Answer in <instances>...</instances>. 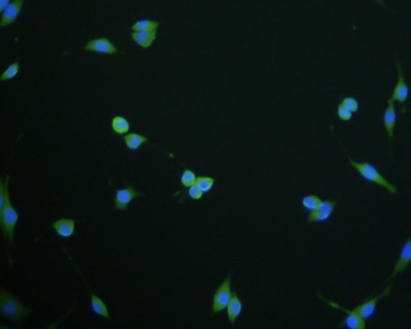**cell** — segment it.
I'll return each instance as SVG.
<instances>
[{
  "instance_id": "obj_3",
  "label": "cell",
  "mask_w": 411,
  "mask_h": 329,
  "mask_svg": "<svg viewBox=\"0 0 411 329\" xmlns=\"http://www.w3.org/2000/svg\"><path fill=\"white\" fill-rule=\"evenodd\" d=\"M19 215L15 209L11 202L6 204L5 209L0 211V223L4 234L9 239V242H13L14 233L17 226Z\"/></svg>"
},
{
  "instance_id": "obj_1",
  "label": "cell",
  "mask_w": 411,
  "mask_h": 329,
  "mask_svg": "<svg viewBox=\"0 0 411 329\" xmlns=\"http://www.w3.org/2000/svg\"><path fill=\"white\" fill-rule=\"evenodd\" d=\"M0 308L4 316L18 323H22L29 313L27 307L4 289L0 293Z\"/></svg>"
},
{
  "instance_id": "obj_12",
  "label": "cell",
  "mask_w": 411,
  "mask_h": 329,
  "mask_svg": "<svg viewBox=\"0 0 411 329\" xmlns=\"http://www.w3.org/2000/svg\"><path fill=\"white\" fill-rule=\"evenodd\" d=\"M411 259V238L409 237L407 242L403 245L402 250H401L400 255L398 258V261L396 263L392 272V275L390 278H393L396 275L399 274V273L404 271L407 268H408V264L410 263Z\"/></svg>"
},
{
  "instance_id": "obj_20",
  "label": "cell",
  "mask_w": 411,
  "mask_h": 329,
  "mask_svg": "<svg viewBox=\"0 0 411 329\" xmlns=\"http://www.w3.org/2000/svg\"><path fill=\"white\" fill-rule=\"evenodd\" d=\"M159 23L150 20H140L132 26L134 32H154L158 30Z\"/></svg>"
},
{
  "instance_id": "obj_26",
  "label": "cell",
  "mask_w": 411,
  "mask_h": 329,
  "mask_svg": "<svg viewBox=\"0 0 411 329\" xmlns=\"http://www.w3.org/2000/svg\"><path fill=\"white\" fill-rule=\"evenodd\" d=\"M341 104L346 107V109H349L351 113L357 112L359 109L358 101L356 98H352V97H347V98H344L343 101L341 102Z\"/></svg>"
},
{
  "instance_id": "obj_28",
  "label": "cell",
  "mask_w": 411,
  "mask_h": 329,
  "mask_svg": "<svg viewBox=\"0 0 411 329\" xmlns=\"http://www.w3.org/2000/svg\"><path fill=\"white\" fill-rule=\"evenodd\" d=\"M188 193H189V196H190L192 199H195V200L201 199L202 197H203V194H204V193L199 189V187L197 185H194L189 188V192H188Z\"/></svg>"
},
{
  "instance_id": "obj_5",
  "label": "cell",
  "mask_w": 411,
  "mask_h": 329,
  "mask_svg": "<svg viewBox=\"0 0 411 329\" xmlns=\"http://www.w3.org/2000/svg\"><path fill=\"white\" fill-rule=\"evenodd\" d=\"M336 204V202L332 200L321 202V205L316 210L311 211L309 214L308 223H322L328 220L334 210Z\"/></svg>"
},
{
  "instance_id": "obj_4",
  "label": "cell",
  "mask_w": 411,
  "mask_h": 329,
  "mask_svg": "<svg viewBox=\"0 0 411 329\" xmlns=\"http://www.w3.org/2000/svg\"><path fill=\"white\" fill-rule=\"evenodd\" d=\"M231 297V276H229L223 280V282L221 283L220 286H218L217 290L215 291L213 299V312H221L225 310L229 305Z\"/></svg>"
},
{
  "instance_id": "obj_11",
  "label": "cell",
  "mask_w": 411,
  "mask_h": 329,
  "mask_svg": "<svg viewBox=\"0 0 411 329\" xmlns=\"http://www.w3.org/2000/svg\"><path fill=\"white\" fill-rule=\"evenodd\" d=\"M139 195V193H137L136 191L134 190L132 187H128L125 189L117 191L116 197H115L116 208L119 210H125L132 200Z\"/></svg>"
},
{
  "instance_id": "obj_21",
  "label": "cell",
  "mask_w": 411,
  "mask_h": 329,
  "mask_svg": "<svg viewBox=\"0 0 411 329\" xmlns=\"http://www.w3.org/2000/svg\"><path fill=\"white\" fill-rule=\"evenodd\" d=\"M11 201L9 196V176L0 181V211H2L6 204Z\"/></svg>"
},
{
  "instance_id": "obj_25",
  "label": "cell",
  "mask_w": 411,
  "mask_h": 329,
  "mask_svg": "<svg viewBox=\"0 0 411 329\" xmlns=\"http://www.w3.org/2000/svg\"><path fill=\"white\" fill-rule=\"evenodd\" d=\"M20 66L19 63L17 62L12 63L11 65L9 66L8 68H6L5 72L2 74V76L0 77L1 81H7V80H11L13 77L17 76V73L19 72Z\"/></svg>"
},
{
  "instance_id": "obj_16",
  "label": "cell",
  "mask_w": 411,
  "mask_h": 329,
  "mask_svg": "<svg viewBox=\"0 0 411 329\" xmlns=\"http://www.w3.org/2000/svg\"><path fill=\"white\" fill-rule=\"evenodd\" d=\"M132 39L142 48H149L157 38V31L154 32H134Z\"/></svg>"
},
{
  "instance_id": "obj_6",
  "label": "cell",
  "mask_w": 411,
  "mask_h": 329,
  "mask_svg": "<svg viewBox=\"0 0 411 329\" xmlns=\"http://www.w3.org/2000/svg\"><path fill=\"white\" fill-rule=\"evenodd\" d=\"M327 302L328 305H331L334 309H339V310H342V311L347 314L346 318L341 324V326L344 325L348 328L352 329H364L366 327V322H365L364 319L362 318V316H360L356 310H346L345 308L341 307L340 305H337L336 303L332 302V301H327Z\"/></svg>"
},
{
  "instance_id": "obj_9",
  "label": "cell",
  "mask_w": 411,
  "mask_h": 329,
  "mask_svg": "<svg viewBox=\"0 0 411 329\" xmlns=\"http://www.w3.org/2000/svg\"><path fill=\"white\" fill-rule=\"evenodd\" d=\"M390 290H391V286H388L380 295L373 298V299H368L366 302L362 303V305H358L357 307L355 308L354 310H356L364 320L370 318L371 316H373V313L376 312V305H377L379 300L387 295Z\"/></svg>"
},
{
  "instance_id": "obj_24",
  "label": "cell",
  "mask_w": 411,
  "mask_h": 329,
  "mask_svg": "<svg viewBox=\"0 0 411 329\" xmlns=\"http://www.w3.org/2000/svg\"><path fill=\"white\" fill-rule=\"evenodd\" d=\"M180 180L181 184L185 188H191L193 186L196 185L197 177L191 169H185V171L183 172Z\"/></svg>"
},
{
  "instance_id": "obj_2",
  "label": "cell",
  "mask_w": 411,
  "mask_h": 329,
  "mask_svg": "<svg viewBox=\"0 0 411 329\" xmlns=\"http://www.w3.org/2000/svg\"><path fill=\"white\" fill-rule=\"evenodd\" d=\"M349 161L351 163V166L359 173L360 175L363 179L368 180L369 182L375 183L381 188H384L386 190L392 194L397 193V191H398L397 188L393 184L389 182L384 176H382L378 169H376L373 164H371L368 162L357 163V162L352 160L350 157H349Z\"/></svg>"
},
{
  "instance_id": "obj_14",
  "label": "cell",
  "mask_w": 411,
  "mask_h": 329,
  "mask_svg": "<svg viewBox=\"0 0 411 329\" xmlns=\"http://www.w3.org/2000/svg\"><path fill=\"white\" fill-rule=\"evenodd\" d=\"M396 112H395L394 103L393 101L389 99L388 100V105L384 113L383 117V123H384L385 128L387 130L388 138H389L390 144L392 143L393 133H394V128L396 125Z\"/></svg>"
},
{
  "instance_id": "obj_13",
  "label": "cell",
  "mask_w": 411,
  "mask_h": 329,
  "mask_svg": "<svg viewBox=\"0 0 411 329\" xmlns=\"http://www.w3.org/2000/svg\"><path fill=\"white\" fill-rule=\"evenodd\" d=\"M52 228L59 236L68 238L74 234L76 230V221L69 218H62L52 224Z\"/></svg>"
},
{
  "instance_id": "obj_23",
  "label": "cell",
  "mask_w": 411,
  "mask_h": 329,
  "mask_svg": "<svg viewBox=\"0 0 411 329\" xmlns=\"http://www.w3.org/2000/svg\"><path fill=\"white\" fill-rule=\"evenodd\" d=\"M215 183V179L210 176H199L197 178L196 185L203 193L211 190Z\"/></svg>"
},
{
  "instance_id": "obj_17",
  "label": "cell",
  "mask_w": 411,
  "mask_h": 329,
  "mask_svg": "<svg viewBox=\"0 0 411 329\" xmlns=\"http://www.w3.org/2000/svg\"><path fill=\"white\" fill-rule=\"evenodd\" d=\"M91 303H92V308L94 313L98 316H103L104 318H109V310L106 305L104 301L97 296L95 294H92L91 297Z\"/></svg>"
},
{
  "instance_id": "obj_22",
  "label": "cell",
  "mask_w": 411,
  "mask_h": 329,
  "mask_svg": "<svg viewBox=\"0 0 411 329\" xmlns=\"http://www.w3.org/2000/svg\"><path fill=\"white\" fill-rule=\"evenodd\" d=\"M321 199L316 195L311 194V195H307L305 196L302 200L303 206L305 207V209L310 210V211H313L316 210L321 204Z\"/></svg>"
},
{
  "instance_id": "obj_19",
  "label": "cell",
  "mask_w": 411,
  "mask_h": 329,
  "mask_svg": "<svg viewBox=\"0 0 411 329\" xmlns=\"http://www.w3.org/2000/svg\"><path fill=\"white\" fill-rule=\"evenodd\" d=\"M111 128L117 134H125L130 129V125L128 120L122 116H116L113 117L111 122Z\"/></svg>"
},
{
  "instance_id": "obj_10",
  "label": "cell",
  "mask_w": 411,
  "mask_h": 329,
  "mask_svg": "<svg viewBox=\"0 0 411 329\" xmlns=\"http://www.w3.org/2000/svg\"><path fill=\"white\" fill-rule=\"evenodd\" d=\"M22 5H23L22 0H16L11 2L1 16L0 27H6L12 24L19 16L20 12L22 11Z\"/></svg>"
},
{
  "instance_id": "obj_18",
  "label": "cell",
  "mask_w": 411,
  "mask_h": 329,
  "mask_svg": "<svg viewBox=\"0 0 411 329\" xmlns=\"http://www.w3.org/2000/svg\"><path fill=\"white\" fill-rule=\"evenodd\" d=\"M124 141L128 149L134 151L141 147L142 144L147 141V138L139 133H132L124 137Z\"/></svg>"
},
{
  "instance_id": "obj_8",
  "label": "cell",
  "mask_w": 411,
  "mask_h": 329,
  "mask_svg": "<svg viewBox=\"0 0 411 329\" xmlns=\"http://www.w3.org/2000/svg\"><path fill=\"white\" fill-rule=\"evenodd\" d=\"M397 65H398V80L397 82V85L393 90L392 93V98H390L391 100L398 101L400 103H404L407 99H408V87L406 84L405 79L403 77V70H402V67H401L400 62L398 61L397 62Z\"/></svg>"
},
{
  "instance_id": "obj_15",
  "label": "cell",
  "mask_w": 411,
  "mask_h": 329,
  "mask_svg": "<svg viewBox=\"0 0 411 329\" xmlns=\"http://www.w3.org/2000/svg\"><path fill=\"white\" fill-rule=\"evenodd\" d=\"M227 311H228V318L231 323H234L241 314L242 303L235 293L232 294L231 299L227 306Z\"/></svg>"
},
{
  "instance_id": "obj_7",
  "label": "cell",
  "mask_w": 411,
  "mask_h": 329,
  "mask_svg": "<svg viewBox=\"0 0 411 329\" xmlns=\"http://www.w3.org/2000/svg\"><path fill=\"white\" fill-rule=\"evenodd\" d=\"M85 50L89 52L104 53V54H115L118 52L117 47L108 38H98L89 41L86 44Z\"/></svg>"
},
{
  "instance_id": "obj_27",
  "label": "cell",
  "mask_w": 411,
  "mask_h": 329,
  "mask_svg": "<svg viewBox=\"0 0 411 329\" xmlns=\"http://www.w3.org/2000/svg\"><path fill=\"white\" fill-rule=\"evenodd\" d=\"M337 112L338 116L344 122H348L352 117V113L349 109H346V107L343 106L341 103L338 105Z\"/></svg>"
},
{
  "instance_id": "obj_29",
  "label": "cell",
  "mask_w": 411,
  "mask_h": 329,
  "mask_svg": "<svg viewBox=\"0 0 411 329\" xmlns=\"http://www.w3.org/2000/svg\"><path fill=\"white\" fill-rule=\"evenodd\" d=\"M10 4L11 3H10L9 0H2V1L0 2V11H3L4 12V11L8 7Z\"/></svg>"
}]
</instances>
